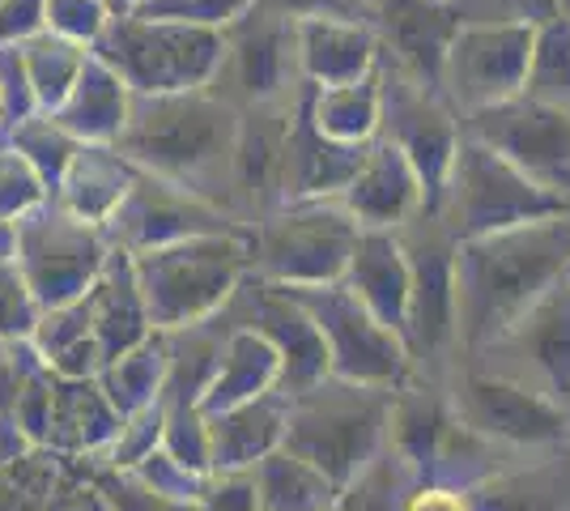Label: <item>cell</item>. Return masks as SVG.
<instances>
[{
  "label": "cell",
  "instance_id": "681fc988",
  "mask_svg": "<svg viewBox=\"0 0 570 511\" xmlns=\"http://www.w3.org/2000/svg\"><path fill=\"white\" fill-rule=\"evenodd\" d=\"M111 18H116L111 0H48V30L65 35V39H77L86 48H95L102 39Z\"/></svg>",
  "mask_w": 570,
  "mask_h": 511
},
{
  "label": "cell",
  "instance_id": "484cf974",
  "mask_svg": "<svg viewBox=\"0 0 570 511\" xmlns=\"http://www.w3.org/2000/svg\"><path fill=\"white\" fill-rule=\"evenodd\" d=\"M473 511H570V448L523 456L469 490Z\"/></svg>",
  "mask_w": 570,
  "mask_h": 511
},
{
  "label": "cell",
  "instance_id": "7bdbcfd3",
  "mask_svg": "<svg viewBox=\"0 0 570 511\" xmlns=\"http://www.w3.org/2000/svg\"><path fill=\"white\" fill-rule=\"evenodd\" d=\"M90 478L95 487L102 490V499L111 503V511H200V503H184V499H170V494H158L149 490L128 469H111L102 461H77Z\"/></svg>",
  "mask_w": 570,
  "mask_h": 511
},
{
  "label": "cell",
  "instance_id": "ac0fdd59",
  "mask_svg": "<svg viewBox=\"0 0 570 511\" xmlns=\"http://www.w3.org/2000/svg\"><path fill=\"white\" fill-rule=\"evenodd\" d=\"M222 77L235 81L238 98L247 107L261 102H285L289 90H303V69H298V26L277 13L252 9L247 18L226 26V65ZM217 77V81H222Z\"/></svg>",
  "mask_w": 570,
  "mask_h": 511
},
{
  "label": "cell",
  "instance_id": "5b68a950",
  "mask_svg": "<svg viewBox=\"0 0 570 511\" xmlns=\"http://www.w3.org/2000/svg\"><path fill=\"white\" fill-rule=\"evenodd\" d=\"M132 95H179V90H214L226 65V30L149 13H116L95 43Z\"/></svg>",
  "mask_w": 570,
  "mask_h": 511
},
{
  "label": "cell",
  "instance_id": "9c48e42d",
  "mask_svg": "<svg viewBox=\"0 0 570 511\" xmlns=\"http://www.w3.org/2000/svg\"><path fill=\"white\" fill-rule=\"evenodd\" d=\"M111 235L98 222L77 218L56 196L18 222V268L43 307L86 298L111 261Z\"/></svg>",
  "mask_w": 570,
  "mask_h": 511
},
{
  "label": "cell",
  "instance_id": "f546056e",
  "mask_svg": "<svg viewBox=\"0 0 570 511\" xmlns=\"http://www.w3.org/2000/svg\"><path fill=\"white\" fill-rule=\"evenodd\" d=\"M452 417L455 410L452 396H448V380L409 375L401 389L392 392V435H387V443L426 478L434 452H439V439H443Z\"/></svg>",
  "mask_w": 570,
  "mask_h": 511
},
{
  "label": "cell",
  "instance_id": "6da1fadb",
  "mask_svg": "<svg viewBox=\"0 0 570 511\" xmlns=\"http://www.w3.org/2000/svg\"><path fill=\"white\" fill-rule=\"evenodd\" d=\"M570 273V214L464 239L455 256L460 358L481 354Z\"/></svg>",
  "mask_w": 570,
  "mask_h": 511
},
{
  "label": "cell",
  "instance_id": "8fae6325",
  "mask_svg": "<svg viewBox=\"0 0 570 511\" xmlns=\"http://www.w3.org/2000/svg\"><path fill=\"white\" fill-rule=\"evenodd\" d=\"M289 291L298 294V303L320 324L324 345H328L333 375L354 380V384H371V389H392V392L413 375V358H409L404 337L396 328H387L345 282L289 286Z\"/></svg>",
  "mask_w": 570,
  "mask_h": 511
},
{
  "label": "cell",
  "instance_id": "ab89813d",
  "mask_svg": "<svg viewBox=\"0 0 570 511\" xmlns=\"http://www.w3.org/2000/svg\"><path fill=\"white\" fill-rule=\"evenodd\" d=\"M60 469H65V461L48 448H35L30 456L9 464L0 473V511H48Z\"/></svg>",
  "mask_w": 570,
  "mask_h": 511
},
{
  "label": "cell",
  "instance_id": "6125c7cd",
  "mask_svg": "<svg viewBox=\"0 0 570 511\" xmlns=\"http://www.w3.org/2000/svg\"><path fill=\"white\" fill-rule=\"evenodd\" d=\"M111 9H116V0H111Z\"/></svg>",
  "mask_w": 570,
  "mask_h": 511
},
{
  "label": "cell",
  "instance_id": "7dc6e473",
  "mask_svg": "<svg viewBox=\"0 0 570 511\" xmlns=\"http://www.w3.org/2000/svg\"><path fill=\"white\" fill-rule=\"evenodd\" d=\"M95 337V316H90V298H72V303H60V307H43L39 316V328H35V354L51 363L56 354H65L77 341Z\"/></svg>",
  "mask_w": 570,
  "mask_h": 511
},
{
  "label": "cell",
  "instance_id": "f1b7e54d",
  "mask_svg": "<svg viewBox=\"0 0 570 511\" xmlns=\"http://www.w3.org/2000/svg\"><path fill=\"white\" fill-rule=\"evenodd\" d=\"M132 86L102 60L90 56L86 73L77 77L69 98L56 107V120L69 128L77 141H95V146H116L119 132L128 128L132 116Z\"/></svg>",
  "mask_w": 570,
  "mask_h": 511
},
{
  "label": "cell",
  "instance_id": "e0dca14e",
  "mask_svg": "<svg viewBox=\"0 0 570 511\" xmlns=\"http://www.w3.org/2000/svg\"><path fill=\"white\" fill-rule=\"evenodd\" d=\"M230 316L243 328H256L277 350L285 396L315 389L320 380L333 375L324 333H320V324L311 320V312L298 303V294L289 291V286H273V282H264L256 273H247V282L230 298Z\"/></svg>",
  "mask_w": 570,
  "mask_h": 511
},
{
  "label": "cell",
  "instance_id": "6f0895ef",
  "mask_svg": "<svg viewBox=\"0 0 570 511\" xmlns=\"http://www.w3.org/2000/svg\"><path fill=\"white\" fill-rule=\"evenodd\" d=\"M30 358H35V345H30V341H26V345L0 341V417L13 414V396L22 389V375H26V366H30Z\"/></svg>",
  "mask_w": 570,
  "mask_h": 511
},
{
  "label": "cell",
  "instance_id": "83f0119b",
  "mask_svg": "<svg viewBox=\"0 0 570 511\" xmlns=\"http://www.w3.org/2000/svg\"><path fill=\"white\" fill-rule=\"evenodd\" d=\"M137 175H141V167H137L128 154H119L116 146L81 141L77 154H72L69 170L60 175V184H56L51 196H56L65 209H72L77 218L107 226L111 214L119 209V200L137 184Z\"/></svg>",
  "mask_w": 570,
  "mask_h": 511
},
{
  "label": "cell",
  "instance_id": "ffe728a7",
  "mask_svg": "<svg viewBox=\"0 0 570 511\" xmlns=\"http://www.w3.org/2000/svg\"><path fill=\"white\" fill-rule=\"evenodd\" d=\"M307 95V90H303ZM298 95L289 137L282 154V205L285 200H315V196H341L350 188L354 170L362 167L366 146H345L324 137L307 116V102Z\"/></svg>",
  "mask_w": 570,
  "mask_h": 511
},
{
  "label": "cell",
  "instance_id": "44dd1931",
  "mask_svg": "<svg viewBox=\"0 0 570 511\" xmlns=\"http://www.w3.org/2000/svg\"><path fill=\"white\" fill-rule=\"evenodd\" d=\"M124 414L107 389L95 380H60L56 375V405H51L48 452L60 461H102L116 443Z\"/></svg>",
  "mask_w": 570,
  "mask_h": 511
},
{
  "label": "cell",
  "instance_id": "f6af8a7d",
  "mask_svg": "<svg viewBox=\"0 0 570 511\" xmlns=\"http://www.w3.org/2000/svg\"><path fill=\"white\" fill-rule=\"evenodd\" d=\"M39 316H43V303H39V294L30 291L18 261L0 265V341L26 345L39 328Z\"/></svg>",
  "mask_w": 570,
  "mask_h": 511
},
{
  "label": "cell",
  "instance_id": "11a10c76",
  "mask_svg": "<svg viewBox=\"0 0 570 511\" xmlns=\"http://www.w3.org/2000/svg\"><path fill=\"white\" fill-rule=\"evenodd\" d=\"M48 30V0H0V43L18 48Z\"/></svg>",
  "mask_w": 570,
  "mask_h": 511
},
{
  "label": "cell",
  "instance_id": "b9f144b4",
  "mask_svg": "<svg viewBox=\"0 0 570 511\" xmlns=\"http://www.w3.org/2000/svg\"><path fill=\"white\" fill-rule=\"evenodd\" d=\"M51 200V184L39 175V167L0 137V218L22 222L30 209Z\"/></svg>",
  "mask_w": 570,
  "mask_h": 511
},
{
  "label": "cell",
  "instance_id": "be15d7a7",
  "mask_svg": "<svg viewBox=\"0 0 570 511\" xmlns=\"http://www.w3.org/2000/svg\"><path fill=\"white\" fill-rule=\"evenodd\" d=\"M333 511H336V508H333Z\"/></svg>",
  "mask_w": 570,
  "mask_h": 511
},
{
  "label": "cell",
  "instance_id": "3957f363",
  "mask_svg": "<svg viewBox=\"0 0 570 511\" xmlns=\"http://www.w3.org/2000/svg\"><path fill=\"white\" fill-rule=\"evenodd\" d=\"M392 435V389H371L328 375L289 396L285 448L324 469L336 487L354 482Z\"/></svg>",
  "mask_w": 570,
  "mask_h": 511
},
{
  "label": "cell",
  "instance_id": "4fadbf2b",
  "mask_svg": "<svg viewBox=\"0 0 570 511\" xmlns=\"http://www.w3.org/2000/svg\"><path fill=\"white\" fill-rule=\"evenodd\" d=\"M464 363L507 375L570 410V273L546 298H537L499 341H490Z\"/></svg>",
  "mask_w": 570,
  "mask_h": 511
},
{
  "label": "cell",
  "instance_id": "8992f818",
  "mask_svg": "<svg viewBox=\"0 0 570 511\" xmlns=\"http://www.w3.org/2000/svg\"><path fill=\"white\" fill-rule=\"evenodd\" d=\"M357 235L341 196L285 200L252 222V273L273 286H328L345 277Z\"/></svg>",
  "mask_w": 570,
  "mask_h": 511
},
{
  "label": "cell",
  "instance_id": "9f6ffc18",
  "mask_svg": "<svg viewBox=\"0 0 570 511\" xmlns=\"http://www.w3.org/2000/svg\"><path fill=\"white\" fill-rule=\"evenodd\" d=\"M256 9L289 18V22H307V18H345V22H357L362 0H256Z\"/></svg>",
  "mask_w": 570,
  "mask_h": 511
},
{
  "label": "cell",
  "instance_id": "d6a6232c",
  "mask_svg": "<svg viewBox=\"0 0 570 511\" xmlns=\"http://www.w3.org/2000/svg\"><path fill=\"white\" fill-rule=\"evenodd\" d=\"M282 389V358L268 341L256 333V328H243L238 324L230 333V345H226V358L217 366L214 384L205 392V410H230V405H243L252 396H264V392Z\"/></svg>",
  "mask_w": 570,
  "mask_h": 511
},
{
  "label": "cell",
  "instance_id": "5bb4252c",
  "mask_svg": "<svg viewBox=\"0 0 570 511\" xmlns=\"http://www.w3.org/2000/svg\"><path fill=\"white\" fill-rule=\"evenodd\" d=\"M532 43H537V26L523 22L460 26L443 69V95L460 111V120L523 95Z\"/></svg>",
  "mask_w": 570,
  "mask_h": 511
},
{
  "label": "cell",
  "instance_id": "8d00e7d4",
  "mask_svg": "<svg viewBox=\"0 0 570 511\" xmlns=\"http://www.w3.org/2000/svg\"><path fill=\"white\" fill-rule=\"evenodd\" d=\"M417 482H422V473L387 443L380 456L357 473L354 482L341 487L336 511H404Z\"/></svg>",
  "mask_w": 570,
  "mask_h": 511
},
{
  "label": "cell",
  "instance_id": "bcb514c9",
  "mask_svg": "<svg viewBox=\"0 0 570 511\" xmlns=\"http://www.w3.org/2000/svg\"><path fill=\"white\" fill-rule=\"evenodd\" d=\"M163 431H167V410H163V401H158V405H145L137 414H124L119 435H116V443L107 448L102 464H111V469H137L145 456H154V452L163 448Z\"/></svg>",
  "mask_w": 570,
  "mask_h": 511
},
{
  "label": "cell",
  "instance_id": "52a82bcc",
  "mask_svg": "<svg viewBox=\"0 0 570 511\" xmlns=\"http://www.w3.org/2000/svg\"><path fill=\"white\" fill-rule=\"evenodd\" d=\"M396 235L413 273V298H409V324H404L413 375L448 380L452 366L460 363V303H455L460 239L439 218V209L413 214Z\"/></svg>",
  "mask_w": 570,
  "mask_h": 511
},
{
  "label": "cell",
  "instance_id": "277c9868",
  "mask_svg": "<svg viewBox=\"0 0 570 511\" xmlns=\"http://www.w3.org/2000/svg\"><path fill=\"white\" fill-rule=\"evenodd\" d=\"M158 333L217 316L252 273V230L196 235L132 256Z\"/></svg>",
  "mask_w": 570,
  "mask_h": 511
},
{
  "label": "cell",
  "instance_id": "e575fe53",
  "mask_svg": "<svg viewBox=\"0 0 570 511\" xmlns=\"http://www.w3.org/2000/svg\"><path fill=\"white\" fill-rule=\"evenodd\" d=\"M18 56H22V69H26V81H30L35 102H39L43 111H56V107L69 98L72 86H77V77L86 73L95 48H86V43H77V39H65V35H56V30H43V35L18 43Z\"/></svg>",
  "mask_w": 570,
  "mask_h": 511
},
{
  "label": "cell",
  "instance_id": "c3c4849f",
  "mask_svg": "<svg viewBox=\"0 0 570 511\" xmlns=\"http://www.w3.org/2000/svg\"><path fill=\"white\" fill-rule=\"evenodd\" d=\"M256 9V0H141L137 13L149 18H175V22H196V26H235Z\"/></svg>",
  "mask_w": 570,
  "mask_h": 511
},
{
  "label": "cell",
  "instance_id": "7402d4cb",
  "mask_svg": "<svg viewBox=\"0 0 570 511\" xmlns=\"http://www.w3.org/2000/svg\"><path fill=\"white\" fill-rule=\"evenodd\" d=\"M460 26H464L460 13L443 9L439 0H387L383 4V30L392 39L396 65L434 90H443L448 51H452Z\"/></svg>",
  "mask_w": 570,
  "mask_h": 511
},
{
  "label": "cell",
  "instance_id": "db71d44e",
  "mask_svg": "<svg viewBox=\"0 0 570 511\" xmlns=\"http://www.w3.org/2000/svg\"><path fill=\"white\" fill-rule=\"evenodd\" d=\"M48 511H111V503L102 499V490L95 487V478L77 461H65L56 487H51Z\"/></svg>",
  "mask_w": 570,
  "mask_h": 511
},
{
  "label": "cell",
  "instance_id": "603a6c76",
  "mask_svg": "<svg viewBox=\"0 0 570 511\" xmlns=\"http://www.w3.org/2000/svg\"><path fill=\"white\" fill-rule=\"evenodd\" d=\"M350 291L375 312V316L404 337L409 324V298H413V273L396 230H362L350 256V268L341 277Z\"/></svg>",
  "mask_w": 570,
  "mask_h": 511
},
{
  "label": "cell",
  "instance_id": "2e32d148",
  "mask_svg": "<svg viewBox=\"0 0 570 511\" xmlns=\"http://www.w3.org/2000/svg\"><path fill=\"white\" fill-rule=\"evenodd\" d=\"M226 230H252V226L235 218L230 209H222L217 200H205V196L188 193L163 175H149V170L137 175V184L128 188V196L119 200V209L107 222L111 244L132 256L184 244L196 235H226Z\"/></svg>",
  "mask_w": 570,
  "mask_h": 511
},
{
  "label": "cell",
  "instance_id": "60d3db41",
  "mask_svg": "<svg viewBox=\"0 0 570 511\" xmlns=\"http://www.w3.org/2000/svg\"><path fill=\"white\" fill-rule=\"evenodd\" d=\"M167 410V431H163V448L175 461H184L196 473L214 469V439H209V410L205 405H188V401H163Z\"/></svg>",
  "mask_w": 570,
  "mask_h": 511
},
{
  "label": "cell",
  "instance_id": "ba28073f",
  "mask_svg": "<svg viewBox=\"0 0 570 511\" xmlns=\"http://www.w3.org/2000/svg\"><path fill=\"white\" fill-rule=\"evenodd\" d=\"M434 209H439V218L448 222V230L464 244V239L511 230V226H523V222L570 214V200L541 188L515 163H507L499 149H490L485 141L464 132Z\"/></svg>",
  "mask_w": 570,
  "mask_h": 511
},
{
  "label": "cell",
  "instance_id": "816d5d0a",
  "mask_svg": "<svg viewBox=\"0 0 570 511\" xmlns=\"http://www.w3.org/2000/svg\"><path fill=\"white\" fill-rule=\"evenodd\" d=\"M200 511H261L256 469H209L200 490Z\"/></svg>",
  "mask_w": 570,
  "mask_h": 511
},
{
  "label": "cell",
  "instance_id": "4316f807",
  "mask_svg": "<svg viewBox=\"0 0 570 511\" xmlns=\"http://www.w3.org/2000/svg\"><path fill=\"white\" fill-rule=\"evenodd\" d=\"M285 422H289V396L282 389L230 410H214L209 414L214 469H256L268 452L285 448Z\"/></svg>",
  "mask_w": 570,
  "mask_h": 511
},
{
  "label": "cell",
  "instance_id": "7a4b0ae2",
  "mask_svg": "<svg viewBox=\"0 0 570 511\" xmlns=\"http://www.w3.org/2000/svg\"><path fill=\"white\" fill-rule=\"evenodd\" d=\"M243 111L217 90L137 95L116 149L149 175L230 209V175Z\"/></svg>",
  "mask_w": 570,
  "mask_h": 511
},
{
  "label": "cell",
  "instance_id": "4dcf8cb0",
  "mask_svg": "<svg viewBox=\"0 0 570 511\" xmlns=\"http://www.w3.org/2000/svg\"><path fill=\"white\" fill-rule=\"evenodd\" d=\"M235 328L238 324H235V316H230V303H226L217 316L163 333V337H167V358H170L163 401L200 405L209 384H214L217 366L226 358V345H230V333H235Z\"/></svg>",
  "mask_w": 570,
  "mask_h": 511
},
{
  "label": "cell",
  "instance_id": "f907efd6",
  "mask_svg": "<svg viewBox=\"0 0 570 511\" xmlns=\"http://www.w3.org/2000/svg\"><path fill=\"white\" fill-rule=\"evenodd\" d=\"M128 473H137L149 490L170 494V499H184V503H200V490H205V473H196V469H188L184 461H175L167 448H158L154 456H145V461L137 464V469H128Z\"/></svg>",
  "mask_w": 570,
  "mask_h": 511
},
{
  "label": "cell",
  "instance_id": "cb8c5ba5",
  "mask_svg": "<svg viewBox=\"0 0 570 511\" xmlns=\"http://www.w3.org/2000/svg\"><path fill=\"white\" fill-rule=\"evenodd\" d=\"M90 316H95V337L102 341V354L107 363L119 358L124 350L149 341L158 328H154V316H149V303L141 294V282H137V261L132 252L116 247L107 268L98 273V282L90 286Z\"/></svg>",
  "mask_w": 570,
  "mask_h": 511
},
{
  "label": "cell",
  "instance_id": "f5cc1de1",
  "mask_svg": "<svg viewBox=\"0 0 570 511\" xmlns=\"http://www.w3.org/2000/svg\"><path fill=\"white\" fill-rule=\"evenodd\" d=\"M30 111H43V107L30 95L22 56H18V48H4V43H0V137L18 120H26Z\"/></svg>",
  "mask_w": 570,
  "mask_h": 511
},
{
  "label": "cell",
  "instance_id": "680465c9",
  "mask_svg": "<svg viewBox=\"0 0 570 511\" xmlns=\"http://www.w3.org/2000/svg\"><path fill=\"white\" fill-rule=\"evenodd\" d=\"M404 511H473V503H469V490L422 478L413 487V494H409V508Z\"/></svg>",
  "mask_w": 570,
  "mask_h": 511
},
{
  "label": "cell",
  "instance_id": "f35d334b",
  "mask_svg": "<svg viewBox=\"0 0 570 511\" xmlns=\"http://www.w3.org/2000/svg\"><path fill=\"white\" fill-rule=\"evenodd\" d=\"M4 141H9L13 149H22L26 158L39 167V175L51 184V193H56L60 175L69 170L72 154H77V146H81L69 128L56 120V111H30L26 120H18L9 132H4Z\"/></svg>",
  "mask_w": 570,
  "mask_h": 511
},
{
  "label": "cell",
  "instance_id": "d590c367",
  "mask_svg": "<svg viewBox=\"0 0 570 511\" xmlns=\"http://www.w3.org/2000/svg\"><path fill=\"white\" fill-rule=\"evenodd\" d=\"M167 371H170L167 337L154 333L149 341L124 350L119 358H111V363L102 366L98 384L116 401L119 414H137L145 405H158V401H163V392H167Z\"/></svg>",
  "mask_w": 570,
  "mask_h": 511
},
{
  "label": "cell",
  "instance_id": "836d02e7",
  "mask_svg": "<svg viewBox=\"0 0 570 511\" xmlns=\"http://www.w3.org/2000/svg\"><path fill=\"white\" fill-rule=\"evenodd\" d=\"M256 487L261 511H333L341 499L333 478L289 448H277L256 464Z\"/></svg>",
  "mask_w": 570,
  "mask_h": 511
},
{
  "label": "cell",
  "instance_id": "d4e9b609",
  "mask_svg": "<svg viewBox=\"0 0 570 511\" xmlns=\"http://www.w3.org/2000/svg\"><path fill=\"white\" fill-rule=\"evenodd\" d=\"M298 26V69L307 86H345L380 69V43L362 22L307 18Z\"/></svg>",
  "mask_w": 570,
  "mask_h": 511
},
{
  "label": "cell",
  "instance_id": "91938a15",
  "mask_svg": "<svg viewBox=\"0 0 570 511\" xmlns=\"http://www.w3.org/2000/svg\"><path fill=\"white\" fill-rule=\"evenodd\" d=\"M35 452V443L18 431V422L13 417H0V473L9 469V464H18L22 456Z\"/></svg>",
  "mask_w": 570,
  "mask_h": 511
},
{
  "label": "cell",
  "instance_id": "ee69618b",
  "mask_svg": "<svg viewBox=\"0 0 570 511\" xmlns=\"http://www.w3.org/2000/svg\"><path fill=\"white\" fill-rule=\"evenodd\" d=\"M51 405H56V371L35 354L22 375V389L13 396V414H9L18 422V431H22L35 448H48Z\"/></svg>",
  "mask_w": 570,
  "mask_h": 511
},
{
  "label": "cell",
  "instance_id": "9a60e30c",
  "mask_svg": "<svg viewBox=\"0 0 570 511\" xmlns=\"http://www.w3.org/2000/svg\"><path fill=\"white\" fill-rule=\"evenodd\" d=\"M464 132L499 149L541 188L570 200V111L515 95L464 116Z\"/></svg>",
  "mask_w": 570,
  "mask_h": 511
},
{
  "label": "cell",
  "instance_id": "74e56055",
  "mask_svg": "<svg viewBox=\"0 0 570 511\" xmlns=\"http://www.w3.org/2000/svg\"><path fill=\"white\" fill-rule=\"evenodd\" d=\"M523 95L570 111V22L553 18V22L537 26V43H532V65H528Z\"/></svg>",
  "mask_w": 570,
  "mask_h": 511
},
{
  "label": "cell",
  "instance_id": "30bf717a",
  "mask_svg": "<svg viewBox=\"0 0 570 511\" xmlns=\"http://www.w3.org/2000/svg\"><path fill=\"white\" fill-rule=\"evenodd\" d=\"M448 396L464 426H473L476 435L494 439L511 452L570 448V410L485 366L460 358L448 375Z\"/></svg>",
  "mask_w": 570,
  "mask_h": 511
},
{
  "label": "cell",
  "instance_id": "d6986e66",
  "mask_svg": "<svg viewBox=\"0 0 570 511\" xmlns=\"http://www.w3.org/2000/svg\"><path fill=\"white\" fill-rule=\"evenodd\" d=\"M341 200H345V209L354 214L362 230H401L413 214L430 209L426 184H422L417 167L387 137H375L366 146L362 167L354 170Z\"/></svg>",
  "mask_w": 570,
  "mask_h": 511
},
{
  "label": "cell",
  "instance_id": "1f68e13d",
  "mask_svg": "<svg viewBox=\"0 0 570 511\" xmlns=\"http://www.w3.org/2000/svg\"><path fill=\"white\" fill-rule=\"evenodd\" d=\"M307 116L315 128L333 141L345 146H371L380 137L383 124V81L380 69L362 81H345V86H307Z\"/></svg>",
  "mask_w": 570,
  "mask_h": 511
},
{
  "label": "cell",
  "instance_id": "94428289",
  "mask_svg": "<svg viewBox=\"0 0 570 511\" xmlns=\"http://www.w3.org/2000/svg\"><path fill=\"white\" fill-rule=\"evenodd\" d=\"M18 261V222L0 218V265Z\"/></svg>",
  "mask_w": 570,
  "mask_h": 511
},
{
  "label": "cell",
  "instance_id": "7c38bea8",
  "mask_svg": "<svg viewBox=\"0 0 570 511\" xmlns=\"http://www.w3.org/2000/svg\"><path fill=\"white\" fill-rule=\"evenodd\" d=\"M380 81H383V124L380 137L396 141L409 154V163L417 167L422 184H426L430 209L439 205L448 170L455 163V149L464 137V120L455 111L443 90H434L426 81L401 69L396 60L383 65L380 60Z\"/></svg>",
  "mask_w": 570,
  "mask_h": 511
}]
</instances>
